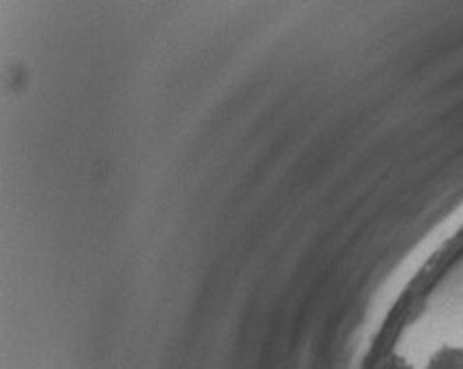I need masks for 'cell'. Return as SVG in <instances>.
I'll use <instances>...</instances> for the list:
<instances>
[{"instance_id":"cell-2","label":"cell","mask_w":463,"mask_h":369,"mask_svg":"<svg viewBox=\"0 0 463 369\" xmlns=\"http://www.w3.org/2000/svg\"><path fill=\"white\" fill-rule=\"evenodd\" d=\"M383 369H413V365H411L409 361L402 356H398V354H393V356H389L387 361H384Z\"/></svg>"},{"instance_id":"cell-1","label":"cell","mask_w":463,"mask_h":369,"mask_svg":"<svg viewBox=\"0 0 463 369\" xmlns=\"http://www.w3.org/2000/svg\"><path fill=\"white\" fill-rule=\"evenodd\" d=\"M426 369H463V347H439V350L430 356Z\"/></svg>"}]
</instances>
